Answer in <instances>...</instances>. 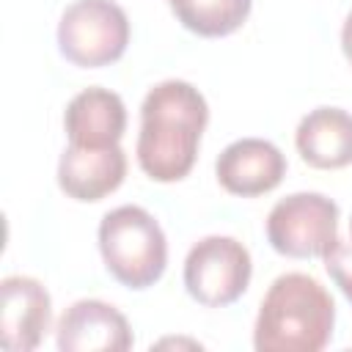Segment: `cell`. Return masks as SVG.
I'll list each match as a JSON object with an SVG mask.
<instances>
[{"label": "cell", "mask_w": 352, "mask_h": 352, "mask_svg": "<svg viewBox=\"0 0 352 352\" xmlns=\"http://www.w3.org/2000/svg\"><path fill=\"white\" fill-rule=\"evenodd\" d=\"M209 121L204 94L184 80L154 85L140 104L138 162L154 182L184 179L198 157L201 132Z\"/></svg>", "instance_id": "cell-1"}, {"label": "cell", "mask_w": 352, "mask_h": 352, "mask_svg": "<svg viewBox=\"0 0 352 352\" xmlns=\"http://www.w3.org/2000/svg\"><path fill=\"white\" fill-rule=\"evenodd\" d=\"M336 302L330 292L305 272H286L267 289L253 346L258 352H319L330 344Z\"/></svg>", "instance_id": "cell-2"}, {"label": "cell", "mask_w": 352, "mask_h": 352, "mask_svg": "<svg viewBox=\"0 0 352 352\" xmlns=\"http://www.w3.org/2000/svg\"><path fill=\"white\" fill-rule=\"evenodd\" d=\"M99 250L110 275L129 286L146 289L157 283L168 264V242L143 206H118L99 223Z\"/></svg>", "instance_id": "cell-3"}, {"label": "cell", "mask_w": 352, "mask_h": 352, "mask_svg": "<svg viewBox=\"0 0 352 352\" xmlns=\"http://www.w3.org/2000/svg\"><path fill=\"white\" fill-rule=\"evenodd\" d=\"M129 44V19L113 0H74L58 22V47L74 66L96 69L118 60Z\"/></svg>", "instance_id": "cell-4"}, {"label": "cell", "mask_w": 352, "mask_h": 352, "mask_svg": "<svg viewBox=\"0 0 352 352\" xmlns=\"http://www.w3.org/2000/svg\"><path fill=\"white\" fill-rule=\"evenodd\" d=\"M250 253L234 236H204L184 258V286L192 300L209 308L236 302L250 283Z\"/></svg>", "instance_id": "cell-5"}, {"label": "cell", "mask_w": 352, "mask_h": 352, "mask_svg": "<svg viewBox=\"0 0 352 352\" xmlns=\"http://www.w3.org/2000/svg\"><path fill=\"white\" fill-rule=\"evenodd\" d=\"M338 236V206L322 192H292L267 214L270 245L292 258L324 256Z\"/></svg>", "instance_id": "cell-6"}, {"label": "cell", "mask_w": 352, "mask_h": 352, "mask_svg": "<svg viewBox=\"0 0 352 352\" xmlns=\"http://www.w3.org/2000/svg\"><path fill=\"white\" fill-rule=\"evenodd\" d=\"M52 322L50 292L28 275H8L0 283V344L8 352H30Z\"/></svg>", "instance_id": "cell-7"}, {"label": "cell", "mask_w": 352, "mask_h": 352, "mask_svg": "<svg viewBox=\"0 0 352 352\" xmlns=\"http://www.w3.org/2000/svg\"><path fill=\"white\" fill-rule=\"evenodd\" d=\"M60 352H126L135 338L126 316L102 300H77L55 327Z\"/></svg>", "instance_id": "cell-8"}, {"label": "cell", "mask_w": 352, "mask_h": 352, "mask_svg": "<svg viewBox=\"0 0 352 352\" xmlns=\"http://www.w3.org/2000/svg\"><path fill=\"white\" fill-rule=\"evenodd\" d=\"M217 182L242 198L270 192L286 173V157L280 148L261 138H239L228 143L214 162Z\"/></svg>", "instance_id": "cell-9"}, {"label": "cell", "mask_w": 352, "mask_h": 352, "mask_svg": "<svg viewBox=\"0 0 352 352\" xmlns=\"http://www.w3.org/2000/svg\"><path fill=\"white\" fill-rule=\"evenodd\" d=\"M126 176V154L116 146H72L60 154L58 184L74 201H102Z\"/></svg>", "instance_id": "cell-10"}, {"label": "cell", "mask_w": 352, "mask_h": 352, "mask_svg": "<svg viewBox=\"0 0 352 352\" xmlns=\"http://www.w3.org/2000/svg\"><path fill=\"white\" fill-rule=\"evenodd\" d=\"M63 126L72 146H116L126 129V107L116 91L85 88L63 113Z\"/></svg>", "instance_id": "cell-11"}, {"label": "cell", "mask_w": 352, "mask_h": 352, "mask_svg": "<svg viewBox=\"0 0 352 352\" xmlns=\"http://www.w3.org/2000/svg\"><path fill=\"white\" fill-rule=\"evenodd\" d=\"M294 143L314 168H346L352 162V113L341 107H316L297 124Z\"/></svg>", "instance_id": "cell-12"}, {"label": "cell", "mask_w": 352, "mask_h": 352, "mask_svg": "<svg viewBox=\"0 0 352 352\" xmlns=\"http://www.w3.org/2000/svg\"><path fill=\"white\" fill-rule=\"evenodd\" d=\"M253 0H170L176 19L198 36H228L250 14Z\"/></svg>", "instance_id": "cell-13"}, {"label": "cell", "mask_w": 352, "mask_h": 352, "mask_svg": "<svg viewBox=\"0 0 352 352\" xmlns=\"http://www.w3.org/2000/svg\"><path fill=\"white\" fill-rule=\"evenodd\" d=\"M324 270L336 280V286L344 292V297L352 302V239H338L324 250Z\"/></svg>", "instance_id": "cell-14"}, {"label": "cell", "mask_w": 352, "mask_h": 352, "mask_svg": "<svg viewBox=\"0 0 352 352\" xmlns=\"http://www.w3.org/2000/svg\"><path fill=\"white\" fill-rule=\"evenodd\" d=\"M341 47H344V55H346V60L352 63V11L346 14V19H344V28H341Z\"/></svg>", "instance_id": "cell-15"}, {"label": "cell", "mask_w": 352, "mask_h": 352, "mask_svg": "<svg viewBox=\"0 0 352 352\" xmlns=\"http://www.w3.org/2000/svg\"><path fill=\"white\" fill-rule=\"evenodd\" d=\"M349 234H352V223H349Z\"/></svg>", "instance_id": "cell-16"}]
</instances>
